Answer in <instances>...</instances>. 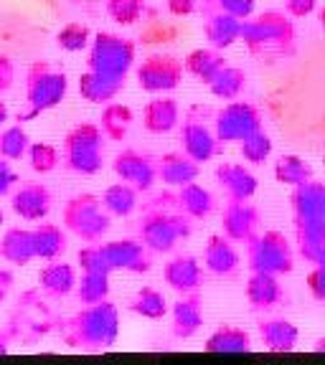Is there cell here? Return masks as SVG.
Returning <instances> with one entry per match:
<instances>
[{
    "label": "cell",
    "mask_w": 325,
    "mask_h": 365,
    "mask_svg": "<svg viewBox=\"0 0 325 365\" xmlns=\"http://www.w3.org/2000/svg\"><path fill=\"white\" fill-rule=\"evenodd\" d=\"M59 335L71 350H84V353L109 350L120 337V309L109 299L86 304L76 314L64 319Z\"/></svg>",
    "instance_id": "cell-1"
},
{
    "label": "cell",
    "mask_w": 325,
    "mask_h": 365,
    "mask_svg": "<svg viewBox=\"0 0 325 365\" xmlns=\"http://www.w3.org/2000/svg\"><path fill=\"white\" fill-rule=\"evenodd\" d=\"M246 51L264 61H280L295 53L297 34L295 23L285 11H264L241 21V36Z\"/></svg>",
    "instance_id": "cell-2"
},
{
    "label": "cell",
    "mask_w": 325,
    "mask_h": 365,
    "mask_svg": "<svg viewBox=\"0 0 325 365\" xmlns=\"http://www.w3.org/2000/svg\"><path fill=\"white\" fill-rule=\"evenodd\" d=\"M191 221L176 205V195H158L140 218V241L153 254H171L178 241L191 236Z\"/></svg>",
    "instance_id": "cell-3"
},
{
    "label": "cell",
    "mask_w": 325,
    "mask_h": 365,
    "mask_svg": "<svg viewBox=\"0 0 325 365\" xmlns=\"http://www.w3.org/2000/svg\"><path fill=\"white\" fill-rule=\"evenodd\" d=\"M104 132L99 122H79L66 132L61 160L76 175H97L104 165Z\"/></svg>",
    "instance_id": "cell-4"
},
{
    "label": "cell",
    "mask_w": 325,
    "mask_h": 365,
    "mask_svg": "<svg viewBox=\"0 0 325 365\" xmlns=\"http://www.w3.org/2000/svg\"><path fill=\"white\" fill-rule=\"evenodd\" d=\"M69 91V76L61 66L51 61H34L26 71V102L31 112L18 114V122H26L29 117H39L41 112L59 107Z\"/></svg>",
    "instance_id": "cell-5"
},
{
    "label": "cell",
    "mask_w": 325,
    "mask_h": 365,
    "mask_svg": "<svg viewBox=\"0 0 325 365\" xmlns=\"http://www.w3.org/2000/svg\"><path fill=\"white\" fill-rule=\"evenodd\" d=\"M61 223L84 244H99L112 228V216L102 198L94 193H76L64 203Z\"/></svg>",
    "instance_id": "cell-6"
},
{
    "label": "cell",
    "mask_w": 325,
    "mask_h": 365,
    "mask_svg": "<svg viewBox=\"0 0 325 365\" xmlns=\"http://www.w3.org/2000/svg\"><path fill=\"white\" fill-rule=\"evenodd\" d=\"M246 267L249 272H267L274 277L295 269V251L282 231H264L246 241Z\"/></svg>",
    "instance_id": "cell-7"
},
{
    "label": "cell",
    "mask_w": 325,
    "mask_h": 365,
    "mask_svg": "<svg viewBox=\"0 0 325 365\" xmlns=\"http://www.w3.org/2000/svg\"><path fill=\"white\" fill-rule=\"evenodd\" d=\"M132 63H135V43L130 38L107 34V31H99L97 36H91L89 58H86V66L91 71L127 79Z\"/></svg>",
    "instance_id": "cell-8"
},
{
    "label": "cell",
    "mask_w": 325,
    "mask_h": 365,
    "mask_svg": "<svg viewBox=\"0 0 325 365\" xmlns=\"http://www.w3.org/2000/svg\"><path fill=\"white\" fill-rule=\"evenodd\" d=\"M262 130V114L254 104L249 102H229L226 107H221L214 117V132L216 140L224 145L229 143H244L246 137Z\"/></svg>",
    "instance_id": "cell-9"
},
{
    "label": "cell",
    "mask_w": 325,
    "mask_h": 365,
    "mask_svg": "<svg viewBox=\"0 0 325 365\" xmlns=\"http://www.w3.org/2000/svg\"><path fill=\"white\" fill-rule=\"evenodd\" d=\"M209 114L211 112L206 107H191L181 125L183 153L189 155V158H194L199 165L214 160L219 153V140H216V132L209 127Z\"/></svg>",
    "instance_id": "cell-10"
},
{
    "label": "cell",
    "mask_w": 325,
    "mask_h": 365,
    "mask_svg": "<svg viewBox=\"0 0 325 365\" xmlns=\"http://www.w3.org/2000/svg\"><path fill=\"white\" fill-rule=\"evenodd\" d=\"M183 66L181 58L171 53H153L137 66V84L148 94H166V91L178 89L183 81Z\"/></svg>",
    "instance_id": "cell-11"
},
{
    "label": "cell",
    "mask_w": 325,
    "mask_h": 365,
    "mask_svg": "<svg viewBox=\"0 0 325 365\" xmlns=\"http://www.w3.org/2000/svg\"><path fill=\"white\" fill-rule=\"evenodd\" d=\"M102 251L112 272L148 274L153 269V251L143 241H135V239L104 241Z\"/></svg>",
    "instance_id": "cell-12"
},
{
    "label": "cell",
    "mask_w": 325,
    "mask_h": 365,
    "mask_svg": "<svg viewBox=\"0 0 325 365\" xmlns=\"http://www.w3.org/2000/svg\"><path fill=\"white\" fill-rule=\"evenodd\" d=\"M112 170L120 180L130 182L132 188L145 193L158 180V160H153L145 153H137V150H122L112 160Z\"/></svg>",
    "instance_id": "cell-13"
},
{
    "label": "cell",
    "mask_w": 325,
    "mask_h": 365,
    "mask_svg": "<svg viewBox=\"0 0 325 365\" xmlns=\"http://www.w3.org/2000/svg\"><path fill=\"white\" fill-rule=\"evenodd\" d=\"M295 226H325V182L308 180L290 195Z\"/></svg>",
    "instance_id": "cell-14"
},
{
    "label": "cell",
    "mask_w": 325,
    "mask_h": 365,
    "mask_svg": "<svg viewBox=\"0 0 325 365\" xmlns=\"http://www.w3.org/2000/svg\"><path fill=\"white\" fill-rule=\"evenodd\" d=\"M262 216L249 200H229L221 213V231L234 244H246L251 236H257Z\"/></svg>",
    "instance_id": "cell-15"
},
{
    "label": "cell",
    "mask_w": 325,
    "mask_h": 365,
    "mask_svg": "<svg viewBox=\"0 0 325 365\" xmlns=\"http://www.w3.org/2000/svg\"><path fill=\"white\" fill-rule=\"evenodd\" d=\"M51 190L46 188L44 182H23L11 195L13 213L18 218H23V221H46V216L51 213Z\"/></svg>",
    "instance_id": "cell-16"
},
{
    "label": "cell",
    "mask_w": 325,
    "mask_h": 365,
    "mask_svg": "<svg viewBox=\"0 0 325 365\" xmlns=\"http://www.w3.org/2000/svg\"><path fill=\"white\" fill-rule=\"evenodd\" d=\"M201 16H204V36L209 41V46L224 51V48H229V46H234L239 41L241 18L229 16V13L209 6L206 0H201Z\"/></svg>",
    "instance_id": "cell-17"
},
{
    "label": "cell",
    "mask_w": 325,
    "mask_h": 365,
    "mask_svg": "<svg viewBox=\"0 0 325 365\" xmlns=\"http://www.w3.org/2000/svg\"><path fill=\"white\" fill-rule=\"evenodd\" d=\"M204 264L206 269L214 274V277H221V279H234L239 274L241 259L234 249V241L226 239L224 234H216L206 241L204 249Z\"/></svg>",
    "instance_id": "cell-18"
},
{
    "label": "cell",
    "mask_w": 325,
    "mask_h": 365,
    "mask_svg": "<svg viewBox=\"0 0 325 365\" xmlns=\"http://www.w3.org/2000/svg\"><path fill=\"white\" fill-rule=\"evenodd\" d=\"M163 279L178 294H191V292H199L204 284V269L196 257L178 254L163 267Z\"/></svg>",
    "instance_id": "cell-19"
},
{
    "label": "cell",
    "mask_w": 325,
    "mask_h": 365,
    "mask_svg": "<svg viewBox=\"0 0 325 365\" xmlns=\"http://www.w3.org/2000/svg\"><path fill=\"white\" fill-rule=\"evenodd\" d=\"M216 182L229 200H251L259 188L254 173L241 163H221L216 168Z\"/></svg>",
    "instance_id": "cell-20"
},
{
    "label": "cell",
    "mask_w": 325,
    "mask_h": 365,
    "mask_svg": "<svg viewBox=\"0 0 325 365\" xmlns=\"http://www.w3.org/2000/svg\"><path fill=\"white\" fill-rule=\"evenodd\" d=\"M171 319H173L171 325L173 337L191 340L204 327V302H201V297L196 292L178 297V302L171 309Z\"/></svg>",
    "instance_id": "cell-21"
},
{
    "label": "cell",
    "mask_w": 325,
    "mask_h": 365,
    "mask_svg": "<svg viewBox=\"0 0 325 365\" xmlns=\"http://www.w3.org/2000/svg\"><path fill=\"white\" fill-rule=\"evenodd\" d=\"M0 259L13 267H26L36 259L34 228L13 226L0 239Z\"/></svg>",
    "instance_id": "cell-22"
},
{
    "label": "cell",
    "mask_w": 325,
    "mask_h": 365,
    "mask_svg": "<svg viewBox=\"0 0 325 365\" xmlns=\"http://www.w3.org/2000/svg\"><path fill=\"white\" fill-rule=\"evenodd\" d=\"M246 302L251 304V309H269V307H277L282 302V284H280V277H274V274L267 272H251L249 279H246Z\"/></svg>",
    "instance_id": "cell-23"
},
{
    "label": "cell",
    "mask_w": 325,
    "mask_h": 365,
    "mask_svg": "<svg viewBox=\"0 0 325 365\" xmlns=\"http://www.w3.org/2000/svg\"><path fill=\"white\" fill-rule=\"evenodd\" d=\"M181 125V107L173 97H155L143 109V127L153 135H168Z\"/></svg>",
    "instance_id": "cell-24"
},
{
    "label": "cell",
    "mask_w": 325,
    "mask_h": 365,
    "mask_svg": "<svg viewBox=\"0 0 325 365\" xmlns=\"http://www.w3.org/2000/svg\"><path fill=\"white\" fill-rule=\"evenodd\" d=\"M125 89V79L120 76H107L99 71H84L79 76V97L89 104H107L112 99L120 97V91Z\"/></svg>",
    "instance_id": "cell-25"
},
{
    "label": "cell",
    "mask_w": 325,
    "mask_h": 365,
    "mask_svg": "<svg viewBox=\"0 0 325 365\" xmlns=\"http://www.w3.org/2000/svg\"><path fill=\"white\" fill-rule=\"evenodd\" d=\"M201 165L194 158L183 153H166L163 158H158V180H163L166 185L181 188L186 182L199 180Z\"/></svg>",
    "instance_id": "cell-26"
},
{
    "label": "cell",
    "mask_w": 325,
    "mask_h": 365,
    "mask_svg": "<svg viewBox=\"0 0 325 365\" xmlns=\"http://www.w3.org/2000/svg\"><path fill=\"white\" fill-rule=\"evenodd\" d=\"M76 269L66 262H59V259H51L44 269L39 272V284L41 289L49 297H66L76 289Z\"/></svg>",
    "instance_id": "cell-27"
},
{
    "label": "cell",
    "mask_w": 325,
    "mask_h": 365,
    "mask_svg": "<svg viewBox=\"0 0 325 365\" xmlns=\"http://www.w3.org/2000/svg\"><path fill=\"white\" fill-rule=\"evenodd\" d=\"M259 340L269 353H292L300 332L290 319H264L259 325Z\"/></svg>",
    "instance_id": "cell-28"
},
{
    "label": "cell",
    "mask_w": 325,
    "mask_h": 365,
    "mask_svg": "<svg viewBox=\"0 0 325 365\" xmlns=\"http://www.w3.org/2000/svg\"><path fill=\"white\" fill-rule=\"evenodd\" d=\"M176 205L194 221H204L214 213V195L199 182H186L176 193Z\"/></svg>",
    "instance_id": "cell-29"
},
{
    "label": "cell",
    "mask_w": 325,
    "mask_h": 365,
    "mask_svg": "<svg viewBox=\"0 0 325 365\" xmlns=\"http://www.w3.org/2000/svg\"><path fill=\"white\" fill-rule=\"evenodd\" d=\"M209 353H251V335L239 325H221L206 337Z\"/></svg>",
    "instance_id": "cell-30"
},
{
    "label": "cell",
    "mask_w": 325,
    "mask_h": 365,
    "mask_svg": "<svg viewBox=\"0 0 325 365\" xmlns=\"http://www.w3.org/2000/svg\"><path fill=\"white\" fill-rule=\"evenodd\" d=\"M183 66H186V71L191 76H196V79L209 86V81L226 66V58H224V53L219 48L209 46V48H194L189 56L183 58Z\"/></svg>",
    "instance_id": "cell-31"
},
{
    "label": "cell",
    "mask_w": 325,
    "mask_h": 365,
    "mask_svg": "<svg viewBox=\"0 0 325 365\" xmlns=\"http://www.w3.org/2000/svg\"><path fill=\"white\" fill-rule=\"evenodd\" d=\"M132 122H135L132 109L120 102H107L102 114H99V127H102L104 137L112 140V143H122V140L130 135Z\"/></svg>",
    "instance_id": "cell-32"
},
{
    "label": "cell",
    "mask_w": 325,
    "mask_h": 365,
    "mask_svg": "<svg viewBox=\"0 0 325 365\" xmlns=\"http://www.w3.org/2000/svg\"><path fill=\"white\" fill-rule=\"evenodd\" d=\"M34 241H36V259H44V262L59 259L69 246L66 234H64L61 226H56V223H39L34 228Z\"/></svg>",
    "instance_id": "cell-33"
},
{
    "label": "cell",
    "mask_w": 325,
    "mask_h": 365,
    "mask_svg": "<svg viewBox=\"0 0 325 365\" xmlns=\"http://www.w3.org/2000/svg\"><path fill=\"white\" fill-rule=\"evenodd\" d=\"M244 89H246L244 68L231 66V63H226V66L209 81V91H211L216 99H224V102H234V99H239Z\"/></svg>",
    "instance_id": "cell-34"
},
{
    "label": "cell",
    "mask_w": 325,
    "mask_h": 365,
    "mask_svg": "<svg viewBox=\"0 0 325 365\" xmlns=\"http://www.w3.org/2000/svg\"><path fill=\"white\" fill-rule=\"evenodd\" d=\"M137 198H140V190L132 188L130 182L120 180L104 190L102 203L112 218H127V216H132V211L137 208Z\"/></svg>",
    "instance_id": "cell-35"
},
{
    "label": "cell",
    "mask_w": 325,
    "mask_h": 365,
    "mask_svg": "<svg viewBox=\"0 0 325 365\" xmlns=\"http://www.w3.org/2000/svg\"><path fill=\"white\" fill-rule=\"evenodd\" d=\"M130 312L143 319H163L168 312V302L163 292H158L155 287H140L130 299Z\"/></svg>",
    "instance_id": "cell-36"
},
{
    "label": "cell",
    "mask_w": 325,
    "mask_h": 365,
    "mask_svg": "<svg viewBox=\"0 0 325 365\" xmlns=\"http://www.w3.org/2000/svg\"><path fill=\"white\" fill-rule=\"evenodd\" d=\"M274 180L282 182V185H290V188H297V185L313 180V168L300 155H282L274 163Z\"/></svg>",
    "instance_id": "cell-37"
},
{
    "label": "cell",
    "mask_w": 325,
    "mask_h": 365,
    "mask_svg": "<svg viewBox=\"0 0 325 365\" xmlns=\"http://www.w3.org/2000/svg\"><path fill=\"white\" fill-rule=\"evenodd\" d=\"M76 297L81 304H94L109 299V274L107 272H84L76 282Z\"/></svg>",
    "instance_id": "cell-38"
},
{
    "label": "cell",
    "mask_w": 325,
    "mask_h": 365,
    "mask_svg": "<svg viewBox=\"0 0 325 365\" xmlns=\"http://www.w3.org/2000/svg\"><path fill=\"white\" fill-rule=\"evenodd\" d=\"M31 137L23 125H11L0 132V158L6 160H21L29 155Z\"/></svg>",
    "instance_id": "cell-39"
},
{
    "label": "cell",
    "mask_w": 325,
    "mask_h": 365,
    "mask_svg": "<svg viewBox=\"0 0 325 365\" xmlns=\"http://www.w3.org/2000/svg\"><path fill=\"white\" fill-rule=\"evenodd\" d=\"M91 43V31L86 23H66L61 31L56 34V46L66 53H79L84 48H89Z\"/></svg>",
    "instance_id": "cell-40"
},
{
    "label": "cell",
    "mask_w": 325,
    "mask_h": 365,
    "mask_svg": "<svg viewBox=\"0 0 325 365\" xmlns=\"http://www.w3.org/2000/svg\"><path fill=\"white\" fill-rule=\"evenodd\" d=\"M104 11L117 26H135L145 13V0H107Z\"/></svg>",
    "instance_id": "cell-41"
},
{
    "label": "cell",
    "mask_w": 325,
    "mask_h": 365,
    "mask_svg": "<svg viewBox=\"0 0 325 365\" xmlns=\"http://www.w3.org/2000/svg\"><path fill=\"white\" fill-rule=\"evenodd\" d=\"M29 163H31V170L34 173H39V175H49V173L56 170L59 163H61V153H59L51 143H31Z\"/></svg>",
    "instance_id": "cell-42"
},
{
    "label": "cell",
    "mask_w": 325,
    "mask_h": 365,
    "mask_svg": "<svg viewBox=\"0 0 325 365\" xmlns=\"http://www.w3.org/2000/svg\"><path fill=\"white\" fill-rule=\"evenodd\" d=\"M269 155H272V137L264 130L254 132V135H249L241 143V158L249 165H264L269 160Z\"/></svg>",
    "instance_id": "cell-43"
},
{
    "label": "cell",
    "mask_w": 325,
    "mask_h": 365,
    "mask_svg": "<svg viewBox=\"0 0 325 365\" xmlns=\"http://www.w3.org/2000/svg\"><path fill=\"white\" fill-rule=\"evenodd\" d=\"M76 264L81 267V272H107V274H112V269H109V264H107V257H104V251H102V244L81 246L79 254H76Z\"/></svg>",
    "instance_id": "cell-44"
},
{
    "label": "cell",
    "mask_w": 325,
    "mask_h": 365,
    "mask_svg": "<svg viewBox=\"0 0 325 365\" xmlns=\"http://www.w3.org/2000/svg\"><path fill=\"white\" fill-rule=\"evenodd\" d=\"M209 6L219 8V11L229 13V16L234 18H241V21H246V18L254 16V11H257V0H206Z\"/></svg>",
    "instance_id": "cell-45"
},
{
    "label": "cell",
    "mask_w": 325,
    "mask_h": 365,
    "mask_svg": "<svg viewBox=\"0 0 325 365\" xmlns=\"http://www.w3.org/2000/svg\"><path fill=\"white\" fill-rule=\"evenodd\" d=\"M308 289H310V294H313L315 302L325 304V251H323V257L313 264V269H310Z\"/></svg>",
    "instance_id": "cell-46"
},
{
    "label": "cell",
    "mask_w": 325,
    "mask_h": 365,
    "mask_svg": "<svg viewBox=\"0 0 325 365\" xmlns=\"http://www.w3.org/2000/svg\"><path fill=\"white\" fill-rule=\"evenodd\" d=\"M13 84H16V63L11 61V56L0 53V94L11 91Z\"/></svg>",
    "instance_id": "cell-47"
},
{
    "label": "cell",
    "mask_w": 325,
    "mask_h": 365,
    "mask_svg": "<svg viewBox=\"0 0 325 365\" xmlns=\"http://www.w3.org/2000/svg\"><path fill=\"white\" fill-rule=\"evenodd\" d=\"M282 3L290 18H308L318 8V0H282Z\"/></svg>",
    "instance_id": "cell-48"
},
{
    "label": "cell",
    "mask_w": 325,
    "mask_h": 365,
    "mask_svg": "<svg viewBox=\"0 0 325 365\" xmlns=\"http://www.w3.org/2000/svg\"><path fill=\"white\" fill-rule=\"evenodd\" d=\"M168 13L176 18H186L191 13H196V8L201 6V0H166Z\"/></svg>",
    "instance_id": "cell-49"
},
{
    "label": "cell",
    "mask_w": 325,
    "mask_h": 365,
    "mask_svg": "<svg viewBox=\"0 0 325 365\" xmlns=\"http://www.w3.org/2000/svg\"><path fill=\"white\" fill-rule=\"evenodd\" d=\"M18 182V175L11 170V165H8V160L6 158H0V198L3 195L11 193V188Z\"/></svg>",
    "instance_id": "cell-50"
},
{
    "label": "cell",
    "mask_w": 325,
    "mask_h": 365,
    "mask_svg": "<svg viewBox=\"0 0 325 365\" xmlns=\"http://www.w3.org/2000/svg\"><path fill=\"white\" fill-rule=\"evenodd\" d=\"M11 289H13V272L6 267H0V304L6 302V297Z\"/></svg>",
    "instance_id": "cell-51"
},
{
    "label": "cell",
    "mask_w": 325,
    "mask_h": 365,
    "mask_svg": "<svg viewBox=\"0 0 325 365\" xmlns=\"http://www.w3.org/2000/svg\"><path fill=\"white\" fill-rule=\"evenodd\" d=\"M6 122H8V107H6V102L0 99V127L6 125Z\"/></svg>",
    "instance_id": "cell-52"
},
{
    "label": "cell",
    "mask_w": 325,
    "mask_h": 365,
    "mask_svg": "<svg viewBox=\"0 0 325 365\" xmlns=\"http://www.w3.org/2000/svg\"><path fill=\"white\" fill-rule=\"evenodd\" d=\"M315 353H325V337H320V340L318 342H315Z\"/></svg>",
    "instance_id": "cell-53"
},
{
    "label": "cell",
    "mask_w": 325,
    "mask_h": 365,
    "mask_svg": "<svg viewBox=\"0 0 325 365\" xmlns=\"http://www.w3.org/2000/svg\"><path fill=\"white\" fill-rule=\"evenodd\" d=\"M8 353V340L6 337H0V355H6Z\"/></svg>",
    "instance_id": "cell-54"
},
{
    "label": "cell",
    "mask_w": 325,
    "mask_h": 365,
    "mask_svg": "<svg viewBox=\"0 0 325 365\" xmlns=\"http://www.w3.org/2000/svg\"><path fill=\"white\" fill-rule=\"evenodd\" d=\"M320 29L325 31V8H323V11H320Z\"/></svg>",
    "instance_id": "cell-55"
},
{
    "label": "cell",
    "mask_w": 325,
    "mask_h": 365,
    "mask_svg": "<svg viewBox=\"0 0 325 365\" xmlns=\"http://www.w3.org/2000/svg\"><path fill=\"white\" fill-rule=\"evenodd\" d=\"M3 223H6V216H3V211H0V226H3Z\"/></svg>",
    "instance_id": "cell-56"
},
{
    "label": "cell",
    "mask_w": 325,
    "mask_h": 365,
    "mask_svg": "<svg viewBox=\"0 0 325 365\" xmlns=\"http://www.w3.org/2000/svg\"><path fill=\"white\" fill-rule=\"evenodd\" d=\"M74 3H86V0H74Z\"/></svg>",
    "instance_id": "cell-57"
},
{
    "label": "cell",
    "mask_w": 325,
    "mask_h": 365,
    "mask_svg": "<svg viewBox=\"0 0 325 365\" xmlns=\"http://www.w3.org/2000/svg\"><path fill=\"white\" fill-rule=\"evenodd\" d=\"M323 165H325V158H323Z\"/></svg>",
    "instance_id": "cell-58"
}]
</instances>
